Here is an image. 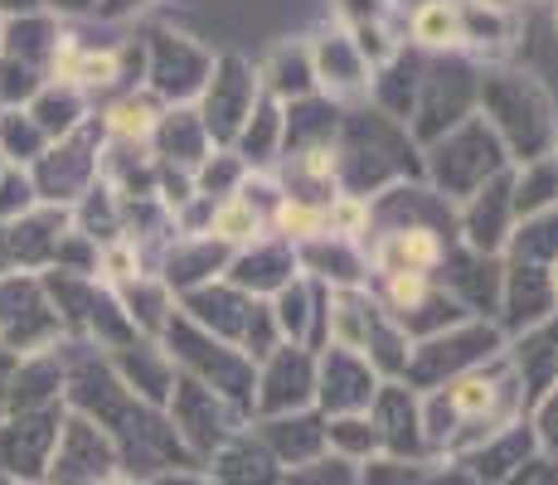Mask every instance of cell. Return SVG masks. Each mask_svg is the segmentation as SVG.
<instances>
[{"mask_svg": "<svg viewBox=\"0 0 558 485\" xmlns=\"http://www.w3.org/2000/svg\"><path fill=\"white\" fill-rule=\"evenodd\" d=\"M117 476V447L88 417H63L59 441H53L49 476L53 485H107Z\"/></svg>", "mask_w": 558, "mask_h": 485, "instance_id": "6da1fadb", "label": "cell"}, {"mask_svg": "<svg viewBox=\"0 0 558 485\" xmlns=\"http://www.w3.org/2000/svg\"><path fill=\"white\" fill-rule=\"evenodd\" d=\"M59 408H45V413H20L10 423H0V476L5 481H25L39 485L49 476L53 461V441H59Z\"/></svg>", "mask_w": 558, "mask_h": 485, "instance_id": "7a4b0ae2", "label": "cell"}, {"mask_svg": "<svg viewBox=\"0 0 558 485\" xmlns=\"http://www.w3.org/2000/svg\"><path fill=\"white\" fill-rule=\"evenodd\" d=\"M330 413L355 417L360 408L374 403V364L360 350H330L326 360V388H320Z\"/></svg>", "mask_w": 558, "mask_h": 485, "instance_id": "3957f363", "label": "cell"}, {"mask_svg": "<svg viewBox=\"0 0 558 485\" xmlns=\"http://www.w3.org/2000/svg\"><path fill=\"white\" fill-rule=\"evenodd\" d=\"M248 93H253V78H243L239 59H223L214 69V88H209V112H204V126L214 136H233L248 112Z\"/></svg>", "mask_w": 558, "mask_h": 485, "instance_id": "277c9868", "label": "cell"}, {"mask_svg": "<svg viewBox=\"0 0 558 485\" xmlns=\"http://www.w3.org/2000/svg\"><path fill=\"white\" fill-rule=\"evenodd\" d=\"M374 433H379V447H389V451H423L417 408H413L408 388H384V393H374Z\"/></svg>", "mask_w": 558, "mask_h": 485, "instance_id": "5b68a950", "label": "cell"}, {"mask_svg": "<svg viewBox=\"0 0 558 485\" xmlns=\"http://www.w3.org/2000/svg\"><path fill=\"white\" fill-rule=\"evenodd\" d=\"M311 388H316V379H311L306 354L282 350V354L272 360V369H267V379H263V393H257V403H263L267 413H287V408H302V403H306Z\"/></svg>", "mask_w": 558, "mask_h": 485, "instance_id": "8992f818", "label": "cell"}, {"mask_svg": "<svg viewBox=\"0 0 558 485\" xmlns=\"http://www.w3.org/2000/svg\"><path fill=\"white\" fill-rule=\"evenodd\" d=\"M437 257H442V243H437L433 229H399L379 243L374 263H379L384 277H399V272H427Z\"/></svg>", "mask_w": 558, "mask_h": 485, "instance_id": "52a82bcc", "label": "cell"}, {"mask_svg": "<svg viewBox=\"0 0 558 485\" xmlns=\"http://www.w3.org/2000/svg\"><path fill=\"white\" fill-rule=\"evenodd\" d=\"M530 433L524 427H506V433H496L490 441H481L476 447V461H471V476H476V485H500L506 476H514V471L530 461Z\"/></svg>", "mask_w": 558, "mask_h": 485, "instance_id": "ba28073f", "label": "cell"}, {"mask_svg": "<svg viewBox=\"0 0 558 485\" xmlns=\"http://www.w3.org/2000/svg\"><path fill=\"white\" fill-rule=\"evenodd\" d=\"M214 471H219L223 485H277V461L267 457L257 441H243V437L223 447Z\"/></svg>", "mask_w": 558, "mask_h": 485, "instance_id": "9c48e42d", "label": "cell"}, {"mask_svg": "<svg viewBox=\"0 0 558 485\" xmlns=\"http://www.w3.org/2000/svg\"><path fill=\"white\" fill-rule=\"evenodd\" d=\"M267 441L277 447V457L292 461V466H302V461H311L320 451V441H326V427L316 423V417H287V423H272L267 427Z\"/></svg>", "mask_w": 558, "mask_h": 485, "instance_id": "30bf717a", "label": "cell"}, {"mask_svg": "<svg viewBox=\"0 0 558 485\" xmlns=\"http://www.w3.org/2000/svg\"><path fill=\"white\" fill-rule=\"evenodd\" d=\"M520 306H530V311H524V326H534V320L549 316L554 282L539 272V267H514V277H510V311H514V316H520Z\"/></svg>", "mask_w": 558, "mask_h": 485, "instance_id": "8fae6325", "label": "cell"}, {"mask_svg": "<svg viewBox=\"0 0 558 485\" xmlns=\"http://www.w3.org/2000/svg\"><path fill=\"white\" fill-rule=\"evenodd\" d=\"M413 35L423 39V45H457V39H466L461 35V10L457 5H447V0H427L423 10L413 15Z\"/></svg>", "mask_w": 558, "mask_h": 485, "instance_id": "7c38bea8", "label": "cell"}, {"mask_svg": "<svg viewBox=\"0 0 558 485\" xmlns=\"http://www.w3.org/2000/svg\"><path fill=\"white\" fill-rule=\"evenodd\" d=\"M209 233L219 243H248L253 233H257V209H253L248 199L219 204V209H214V219H209Z\"/></svg>", "mask_w": 558, "mask_h": 485, "instance_id": "4fadbf2b", "label": "cell"}, {"mask_svg": "<svg viewBox=\"0 0 558 485\" xmlns=\"http://www.w3.org/2000/svg\"><path fill=\"white\" fill-rule=\"evenodd\" d=\"M558 199V166H549V160H534L530 175L520 180V194H514V209L524 214H539L544 204Z\"/></svg>", "mask_w": 558, "mask_h": 485, "instance_id": "5bb4252c", "label": "cell"}, {"mask_svg": "<svg viewBox=\"0 0 558 485\" xmlns=\"http://www.w3.org/2000/svg\"><path fill=\"white\" fill-rule=\"evenodd\" d=\"M73 122H78V97H73L69 88H63V93H49L45 102L35 107V126H39L45 136H53V132L69 136Z\"/></svg>", "mask_w": 558, "mask_h": 485, "instance_id": "9a60e30c", "label": "cell"}, {"mask_svg": "<svg viewBox=\"0 0 558 485\" xmlns=\"http://www.w3.org/2000/svg\"><path fill=\"white\" fill-rule=\"evenodd\" d=\"M107 126H112L117 136H151L156 132V107L142 102V97H126V102H117L112 112H107Z\"/></svg>", "mask_w": 558, "mask_h": 485, "instance_id": "2e32d148", "label": "cell"}, {"mask_svg": "<svg viewBox=\"0 0 558 485\" xmlns=\"http://www.w3.org/2000/svg\"><path fill=\"white\" fill-rule=\"evenodd\" d=\"M506 209H510V199L500 190L481 194V204L471 209V219H466V239L481 247V233H486V223H490V247H496L500 243V219H506Z\"/></svg>", "mask_w": 558, "mask_h": 485, "instance_id": "e0dca14e", "label": "cell"}, {"mask_svg": "<svg viewBox=\"0 0 558 485\" xmlns=\"http://www.w3.org/2000/svg\"><path fill=\"white\" fill-rule=\"evenodd\" d=\"M326 437L336 441L340 451H350V457H360V451H374V447H379V433H374V423H364V417H340V423L326 427Z\"/></svg>", "mask_w": 558, "mask_h": 485, "instance_id": "ac0fdd59", "label": "cell"}, {"mask_svg": "<svg viewBox=\"0 0 558 485\" xmlns=\"http://www.w3.org/2000/svg\"><path fill=\"white\" fill-rule=\"evenodd\" d=\"M277 223H282V233H296V239H320V233H326V209L282 204V209H277Z\"/></svg>", "mask_w": 558, "mask_h": 485, "instance_id": "d6986e66", "label": "cell"}, {"mask_svg": "<svg viewBox=\"0 0 558 485\" xmlns=\"http://www.w3.org/2000/svg\"><path fill=\"white\" fill-rule=\"evenodd\" d=\"M277 320H282V330L302 336V326H306V296H302V287H282V296H277Z\"/></svg>", "mask_w": 558, "mask_h": 485, "instance_id": "ffe728a7", "label": "cell"}, {"mask_svg": "<svg viewBox=\"0 0 558 485\" xmlns=\"http://www.w3.org/2000/svg\"><path fill=\"white\" fill-rule=\"evenodd\" d=\"M364 485H423V481H417V471L403 466V461H374Z\"/></svg>", "mask_w": 558, "mask_h": 485, "instance_id": "44dd1931", "label": "cell"}, {"mask_svg": "<svg viewBox=\"0 0 558 485\" xmlns=\"http://www.w3.org/2000/svg\"><path fill=\"white\" fill-rule=\"evenodd\" d=\"M500 485H558V466L554 461H524L514 476H506Z\"/></svg>", "mask_w": 558, "mask_h": 485, "instance_id": "7402d4cb", "label": "cell"}, {"mask_svg": "<svg viewBox=\"0 0 558 485\" xmlns=\"http://www.w3.org/2000/svg\"><path fill=\"white\" fill-rule=\"evenodd\" d=\"M539 441L549 451H558V388L539 403Z\"/></svg>", "mask_w": 558, "mask_h": 485, "instance_id": "603a6c76", "label": "cell"}, {"mask_svg": "<svg viewBox=\"0 0 558 485\" xmlns=\"http://www.w3.org/2000/svg\"><path fill=\"white\" fill-rule=\"evenodd\" d=\"M423 485H476V476H471V471H461V466H447V476L437 471V476H427Z\"/></svg>", "mask_w": 558, "mask_h": 485, "instance_id": "cb8c5ba5", "label": "cell"}, {"mask_svg": "<svg viewBox=\"0 0 558 485\" xmlns=\"http://www.w3.org/2000/svg\"><path fill=\"white\" fill-rule=\"evenodd\" d=\"M49 5H53V10H88L93 0H49Z\"/></svg>", "mask_w": 558, "mask_h": 485, "instance_id": "d4e9b609", "label": "cell"}, {"mask_svg": "<svg viewBox=\"0 0 558 485\" xmlns=\"http://www.w3.org/2000/svg\"><path fill=\"white\" fill-rule=\"evenodd\" d=\"M156 485H209V481H199V476H166V481H156Z\"/></svg>", "mask_w": 558, "mask_h": 485, "instance_id": "484cf974", "label": "cell"}, {"mask_svg": "<svg viewBox=\"0 0 558 485\" xmlns=\"http://www.w3.org/2000/svg\"><path fill=\"white\" fill-rule=\"evenodd\" d=\"M39 0H0V10H35Z\"/></svg>", "mask_w": 558, "mask_h": 485, "instance_id": "4316f807", "label": "cell"}, {"mask_svg": "<svg viewBox=\"0 0 558 485\" xmlns=\"http://www.w3.org/2000/svg\"><path fill=\"white\" fill-rule=\"evenodd\" d=\"M107 485H136V481H122V476H112V481H107Z\"/></svg>", "mask_w": 558, "mask_h": 485, "instance_id": "83f0119b", "label": "cell"}, {"mask_svg": "<svg viewBox=\"0 0 558 485\" xmlns=\"http://www.w3.org/2000/svg\"><path fill=\"white\" fill-rule=\"evenodd\" d=\"M0 485H25V481H5V476H0Z\"/></svg>", "mask_w": 558, "mask_h": 485, "instance_id": "f1b7e54d", "label": "cell"}, {"mask_svg": "<svg viewBox=\"0 0 558 485\" xmlns=\"http://www.w3.org/2000/svg\"><path fill=\"white\" fill-rule=\"evenodd\" d=\"M554 287H558V277H554Z\"/></svg>", "mask_w": 558, "mask_h": 485, "instance_id": "f546056e", "label": "cell"}]
</instances>
